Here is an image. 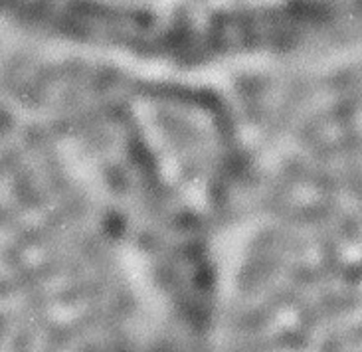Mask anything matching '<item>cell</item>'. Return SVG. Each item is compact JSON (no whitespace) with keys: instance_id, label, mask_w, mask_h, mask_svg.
Masks as SVG:
<instances>
[{"instance_id":"cell-1","label":"cell","mask_w":362,"mask_h":352,"mask_svg":"<svg viewBox=\"0 0 362 352\" xmlns=\"http://www.w3.org/2000/svg\"><path fill=\"white\" fill-rule=\"evenodd\" d=\"M277 0H198L200 4V24L202 32L222 30L250 20L264 16L274 8ZM113 0L105 2L103 16L107 20ZM123 6V0L119 2ZM119 14V10H117ZM163 34H190L192 16H190V0H163V16H160Z\"/></svg>"}]
</instances>
